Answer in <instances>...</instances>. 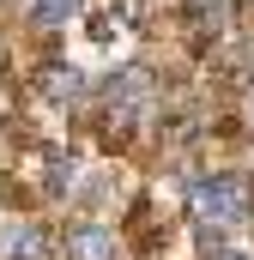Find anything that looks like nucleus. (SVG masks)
Here are the masks:
<instances>
[{
  "label": "nucleus",
  "instance_id": "nucleus-6",
  "mask_svg": "<svg viewBox=\"0 0 254 260\" xmlns=\"http://www.w3.org/2000/svg\"><path fill=\"white\" fill-rule=\"evenodd\" d=\"M248 115H254V109H248Z\"/></svg>",
  "mask_w": 254,
  "mask_h": 260
},
{
  "label": "nucleus",
  "instance_id": "nucleus-3",
  "mask_svg": "<svg viewBox=\"0 0 254 260\" xmlns=\"http://www.w3.org/2000/svg\"><path fill=\"white\" fill-rule=\"evenodd\" d=\"M12 260H49V236L43 230H12Z\"/></svg>",
  "mask_w": 254,
  "mask_h": 260
},
{
  "label": "nucleus",
  "instance_id": "nucleus-5",
  "mask_svg": "<svg viewBox=\"0 0 254 260\" xmlns=\"http://www.w3.org/2000/svg\"><path fill=\"white\" fill-rule=\"evenodd\" d=\"M43 91H49V97H73V91H79V73H73V67H49Z\"/></svg>",
  "mask_w": 254,
  "mask_h": 260
},
{
  "label": "nucleus",
  "instance_id": "nucleus-1",
  "mask_svg": "<svg viewBox=\"0 0 254 260\" xmlns=\"http://www.w3.org/2000/svg\"><path fill=\"white\" fill-rule=\"evenodd\" d=\"M248 200H254V188L242 176H218V182H200L194 188V206H200L206 224H242L248 218Z\"/></svg>",
  "mask_w": 254,
  "mask_h": 260
},
{
  "label": "nucleus",
  "instance_id": "nucleus-4",
  "mask_svg": "<svg viewBox=\"0 0 254 260\" xmlns=\"http://www.w3.org/2000/svg\"><path fill=\"white\" fill-rule=\"evenodd\" d=\"M73 12H79V0H37V24H43V30H55V24H67Z\"/></svg>",
  "mask_w": 254,
  "mask_h": 260
},
{
  "label": "nucleus",
  "instance_id": "nucleus-2",
  "mask_svg": "<svg viewBox=\"0 0 254 260\" xmlns=\"http://www.w3.org/2000/svg\"><path fill=\"white\" fill-rule=\"evenodd\" d=\"M67 254L73 260H115V230L79 224V230H67Z\"/></svg>",
  "mask_w": 254,
  "mask_h": 260
}]
</instances>
